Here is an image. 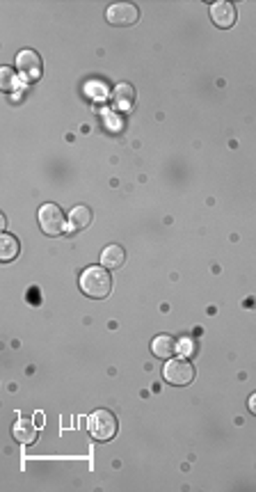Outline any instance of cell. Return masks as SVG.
Returning <instances> with one entry per match:
<instances>
[{
	"mask_svg": "<svg viewBox=\"0 0 256 492\" xmlns=\"http://www.w3.org/2000/svg\"><path fill=\"white\" fill-rule=\"evenodd\" d=\"M80 291L94 300H103L112 291V277L105 265H89L80 275Z\"/></svg>",
	"mask_w": 256,
	"mask_h": 492,
	"instance_id": "cell-1",
	"label": "cell"
},
{
	"mask_svg": "<svg viewBox=\"0 0 256 492\" xmlns=\"http://www.w3.org/2000/svg\"><path fill=\"white\" fill-rule=\"evenodd\" d=\"M162 378L174 387H185L195 380V366H192L185 357H169L162 366Z\"/></svg>",
	"mask_w": 256,
	"mask_h": 492,
	"instance_id": "cell-2",
	"label": "cell"
},
{
	"mask_svg": "<svg viewBox=\"0 0 256 492\" xmlns=\"http://www.w3.org/2000/svg\"><path fill=\"white\" fill-rule=\"evenodd\" d=\"M87 431L99 442H108L117 435V417L108 410H96L87 417Z\"/></svg>",
	"mask_w": 256,
	"mask_h": 492,
	"instance_id": "cell-3",
	"label": "cell"
},
{
	"mask_svg": "<svg viewBox=\"0 0 256 492\" xmlns=\"http://www.w3.org/2000/svg\"><path fill=\"white\" fill-rule=\"evenodd\" d=\"M65 213L58 204H44L40 208V227L46 236H60L65 233Z\"/></svg>",
	"mask_w": 256,
	"mask_h": 492,
	"instance_id": "cell-4",
	"label": "cell"
},
{
	"mask_svg": "<svg viewBox=\"0 0 256 492\" xmlns=\"http://www.w3.org/2000/svg\"><path fill=\"white\" fill-rule=\"evenodd\" d=\"M105 19L108 23H112V26H133L139 19V10L133 5V3H117V5H110L105 10Z\"/></svg>",
	"mask_w": 256,
	"mask_h": 492,
	"instance_id": "cell-5",
	"label": "cell"
},
{
	"mask_svg": "<svg viewBox=\"0 0 256 492\" xmlns=\"http://www.w3.org/2000/svg\"><path fill=\"white\" fill-rule=\"evenodd\" d=\"M17 69L21 72V76L26 78L28 83H35L42 78V58L37 56L35 51H21L17 56Z\"/></svg>",
	"mask_w": 256,
	"mask_h": 492,
	"instance_id": "cell-6",
	"label": "cell"
},
{
	"mask_svg": "<svg viewBox=\"0 0 256 492\" xmlns=\"http://www.w3.org/2000/svg\"><path fill=\"white\" fill-rule=\"evenodd\" d=\"M211 19L217 28H231L236 23V7L227 0H217L211 5Z\"/></svg>",
	"mask_w": 256,
	"mask_h": 492,
	"instance_id": "cell-7",
	"label": "cell"
},
{
	"mask_svg": "<svg viewBox=\"0 0 256 492\" xmlns=\"http://www.w3.org/2000/svg\"><path fill=\"white\" fill-rule=\"evenodd\" d=\"M37 431H40V426L35 424V419L21 417V419H17V424H14L12 435H14V440L21 444H33L37 440Z\"/></svg>",
	"mask_w": 256,
	"mask_h": 492,
	"instance_id": "cell-8",
	"label": "cell"
},
{
	"mask_svg": "<svg viewBox=\"0 0 256 492\" xmlns=\"http://www.w3.org/2000/svg\"><path fill=\"white\" fill-rule=\"evenodd\" d=\"M101 263L105 265L108 270H114V268H121L123 263H126V249L121 245L112 243L103 249V254H101Z\"/></svg>",
	"mask_w": 256,
	"mask_h": 492,
	"instance_id": "cell-9",
	"label": "cell"
},
{
	"mask_svg": "<svg viewBox=\"0 0 256 492\" xmlns=\"http://www.w3.org/2000/svg\"><path fill=\"white\" fill-rule=\"evenodd\" d=\"M176 346H178V343L172 337H169V334H160V337L153 339L151 350H153V355L160 357V360H169V357H174Z\"/></svg>",
	"mask_w": 256,
	"mask_h": 492,
	"instance_id": "cell-10",
	"label": "cell"
},
{
	"mask_svg": "<svg viewBox=\"0 0 256 492\" xmlns=\"http://www.w3.org/2000/svg\"><path fill=\"white\" fill-rule=\"evenodd\" d=\"M114 104H117V108H121V110H130V108L135 106V88L133 85H128V83H121L114 88Z\"/></svg>",
	"mask_w": 256,
	"mask_h": 492,
	"instance_id": "cell-11",
	"label": "cell"
},
{
	"mask_svg": "<svg viewBox=\"0 0 256 492\" xmlns=\"http://www.w3.org/2000/svg\"><path fill=\"white\" fill-rule=\"evenodd\" d=\"M92 224V211L87 206H76L69 215V229L71 231H83Z\"/></svg>",
	"mask_w": 256,
	"mask_h": 492,
	"instance_id": "cell-12",
	"label": "cell"
},
{
	"mask_svg": "<svg viewBox=\"0 0 256 492\" xmlns=\"http://www.w3.org/2000/svg\"><path fill=\"white\" fill-rule=\"evenodd\" d=\"M19 240L10 236V233H3L0 236V259L3 261H14L19 256Z\"/></svg>",
	"mask_w": 256,
	"mask_h": 492,
	"instance_id": "cell-13",
	"label": "cell"
},
{
	"mask_svg": "<svg viewBox=\"0 0 256 492\" xmlns=\"http://www.w3.org/2000/svg\"><path fill=\"white\" fill-rule=\"evenodd\" d=\"M0 78H3V90H5V92H12V90L19 88V81H17V76H14L12 69L5 67L3 72H0Z\"/></svg>",
	"mask_w": 256,
	"mask_h": 492,
	"instance_id": "cell-14",
	"label": "cell"
},
{
	"mask_svg": "<svg viewBox=\"0 0 256 492\" xmlns=\"http://www.w3.org/2000/svg\"><path fill=\"white\" fill-rule=\"evenodd\" d=\"M192 348H195V346H192V341H190V339H185V341H181V343H178V346H176V350H181L183 357L188 355V353H192Z\"/></svg>",
	"mask_w": 256,
	"mask_h": 492,
	"instance_id": "cell-15",
	"label": "cell"
},
{
	"mask_svg": "<svg viewBox=\"0 0 256 492\" xmlns=\"http://www.w3.org/2000/svg\"><path fill=\"white\" fill-rule=\"evenodd\" d=\"M250 410H252V415H256V392L250 396Z\"/></svg>",
	"mask_w": 256,
	"mask_h": 492,
	"instance_id": "cell-16",
	"label": "cell"
},
{
	"mask_svg": "<svg viewBox=\"0 0 256 492\" xmlns=\"http://www.w3.org/2000/svg\"><path fill=\"white\" fill-rule=\"evenodd\" d=\"M35 424L40 426V428L44 426V415H42V412H37V415H35Z\"/></svg>",
	"mask_w": 256,
	"mask_h": 492,
	"instance_id": "cell-17",
	"label": "cell"
}]
</instances>
